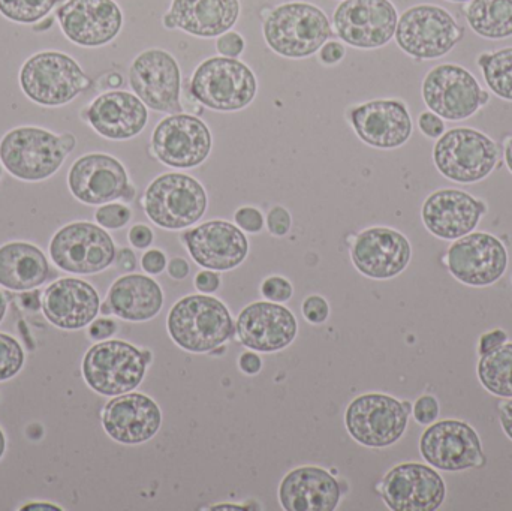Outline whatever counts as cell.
I'll list each match as a JSON object with an SVG mask.
<instances>
[{"label": "cell", "instance_id": "cell-56", "mask_svg": "<svg viewBox=\"0 0 512 511\" xmlns=\"http://www.w3.org/2000/svg\"><path fill=\"white\" fill-rule=\"evenodd\" d=\"M21 302H23L24 308L30 312L38 311L39 308H42V300L39 299V291H27V293L21 296Z\"/></svg>", "mask_w": 512, "mask_h": 511}, {"label": "cell", "instance_id": "cell-1", "mask_svg": "<svg viewBox=\"0 0 512 511\" xmlns=\"http://www.w3.org/2000/svg\"><path fill=\"white\" fill-rule=\"evenodd\" d=\"M262 30L268 47L288 59L312 56L333 36L325 12L306 2L276 6L265 18Z\"/></svg>", "mask_w": 512, "mask_h": 511}, {"label": "cell", "instance_id": "cell-41", "mask_svg": "<svg viewBox=\"0 0 512 511\" xmlns=\"http://www.w3.org/2000/svg\"><path fill=\"white\" fill-rule=\"evenodd\" d=\"M414 416L421 425H430L439 416V402L435 396H421L415 402Z\"/></svg>", "mask_w": 512, "mask_h": 511}, {"label": "cell", "instance_id": "cell-45", "mask_svg": "<svg viewBox=\"0 0 512 511\" xmlns=\"http://www.w3.org/2000/svg\"><path fill=\"white\" fill-rule=\"evenodd\" d=\"M421 132L430 138H439L445 132V123L441 116L433 111H424L418 119Z\"/></svg>", "mask_w": 512, "mask_h": 511}, {"label": "cell", "instance_id": "cell-27", "mask_svg": "<svg viewBox=\"0 0 512 511\" xmlns=\"http://www.w3.org/2000/svg\"><path fill=\"white\" fill-rule=\"evenodd\" d=\"M81 117L108 140H129L146 128L149 111L137 95L114 90L98 96Z\"/></svg>", "mask_w": 512, "mask_h": 511}, {"label": "cell", "instance_id": "cell-40", "mask_svg": "<svg viewBox=\"0 0 512 511\" xmlns=\"http://www.w3.org/2000/svg\"><path fill=\"white\" fill-rule=\"evenodd\" d=\"M303 315L309 323L322 324L327 321L330 315V308H328L327 300L319 296H312L304 300Z\"/></svg>", "mask_w": 512, "mask_h": 511}, {"label": "cell", "instance_id": "cell-25", "mask_svg": "<svg viewBox=\"0 0 512 511\" xmlns=\"http://www.w3.org/2000/svg\"><path fill=\"white\" fill-rule=\"evenodd\" d=\"M352 126L360 140L378 149H397L412 135V119L399 99H375L354 108Z\"/></svg>", "mask_w": 512, "mask_h": 511}, {"label": "cell", "instance_id": "cell-26", "mask_svg": "<svg viewBox=\"0 0 512 511\" xmlns=\"http://www.w3.org/2000/svg\"><path fill=\"white\" fill-rule=\"evenodd\" d=\"M162 414L155 401L143 393H125L105 405L102 425L120 444L146 443L158 434Z\"/></svg>", "mask_w": 512, "mask_h": 511}, {"label": "cell", "instance_id": "cell-61", "mask_svg": "<svg viewBox=\"0 0 512 511\" xmlns=\"http://www.w3.org/2000/svg\"><path fill=\"white\" fill-rule=\"evenodd\" d=\"M101 312L102 314L108 315L113 314V309H111L110 303H104V305L101 306Z\"/></svg>", "mask_w": 512, "mask_h": 511}, {"label": "cell", "instance_id": "cell-14", "mask_svg": "<svg viewBox=\"0 0 512 511\" xmlns=\"http://www.w3.org/2000/svg\"><path fill=\"white\" fill-rule=\"evenodd\" d=\"M337 35L355 48H379L396 35L399 14L390 0H345L333 15Z\"/></svg>", "mask_w": 512, "mask_h": 511}, {"label": "cell", "instance_id": "cell-5", "mask_svg": "<svg viewBox=\"0 0 512 511\" xmlns=\"http://www.w3.org/2000/svg\"><path fill=\"white\" fill-rule=\"evenodd\" d=\"M150 359L149 351H140L128 342H101L87 351L83 377L99 395H125L140 386Z\"/></svg>", "mask_w": 512, "mask_h": 511}, {"label": "cell", "instance_id": "cell-11", "mask_svg": "<svg viewBox=\"0 0 512 511\" xmlns=\"http://www.w3.org/2000/svg\"><path fill=\"white\" fill-rule=\"evenodd\" d=\"M116 254L110 234L90 222H74L60 228L50 243L53 263L75 275H93L108 269Z\"/></svg>", "mask_w": 512, "mask_h": 511}, {"label": "cell", "instance_id": "cell-19", "mask_svg": "<svg viewBox=\"0 0 512 511\" xmlns=\"http://www.w3.org/2000/svg\"><path fill=\"white\" fill-rule=\"evenodd\" d=\"M62 32L81 47H102L119 35L123 12L114 0H66L57 8Z\"/></svg>", "mask_w": 512, "mask_h": 511}, {"label": "cell", "instance_id": "cell-10", "mask_svg": "<svg viewBox=\"0 0 512 511\" xmlns=\"http://www.w3.org/2000/svg\"><path fill=\"white\" fill-rule=\"evenodd\" d=\"M411 405L393 396L369 393L358 396L345 414L346 429L357 443L366 447L393 446L405 434Z\"/></svg>", "mask_w": 512, "mask_h": 511}, {"label": "cell", "instance_id": "cell-6", "mask_svg": "<svg viewBox=\"0 0 512 511\" xmlns=\"http://www.w3.org/2000/svg\"><path fill=\"white\" fill-rule=\"evenodd\" d=\"M258 89L252 69L231 57H210L195 69L191 80L194 98L215 111H239L254 101Z\"/></svg>", "mask_w": 512, "mask_h": 511}, {"label": "cell", "instance_id": "cell-42", "mask_svg": "<svg viewBox=\"0 0 512 511\" xmlns=\"http://www.w3.org/2000/svg\"><path fill=\"white\" fill-rule=\"evenodd\" d=\"M216 48L219 53L224 57H231L236 59L245 50V39L240 33L227 32L224 35L219 36L218 42H216Z\"/></svg>", "mask_w": 512, "mask_h": 511}, {"label": "cell", "instance_id": "cell-48", "mask_svg": "<svg viewBox=\"0 0 512 511\" xmlns=\"http://www.w3.org/2000/svg\"><path fill=\"white\" fill-rule=\"evenodd\" d=\"M129 242L138 249L149 248L153 242V231L146 225H135L129 231Z\"/></svg>", "mask_w": 512, "mask_h": 511}, {"label": "cell", "instance_id": "cell-57", "mask_svg": "<svg viewBox=\"0 0 512 511\" xmlns=\"http://www.w3.org/2000/svg\"><path fill=\"white\" fill-rule=\"evenodd\" d=\"M21 510L30 511V510H42V511H60V507L53 506V504H45V503H33L27 504V506L21 507Z\"/></svg>", "mask_w": 512, "mask_h": 511}, {"label": "cell", "instance_id": "cell-28", "mask_svg": "<svg viewBox=\"0 0 512 511\" xmlns=\"http://www.w3.org/2000/svg\"><path fill=\"white\" fill-rule=\"evenodd\" d=\"M101 300L92 285L81 279L63 278L51 284L42 297V311L53 326L78 330L92 323Z\"/></svg>", "mask_w": 512, "mask_h": 511}, {"label": "cell", "instance_id": "cell-52", "mask_svg": "<svg viewBox=\"0 0 512 511\" xmlns=\"http://www.w3.org/2000/svg\"><path fill=\"white\" fill-rule=\"evenodd\" d=\"M116 264L117 269L122 270V272H134L135 267H137V258H135L131 249H120L119 254H116Z\"/></svg>", "mask_w": 512, "mask_h": 511}, {"label": "cell", "instance_id": "cell-17", "mask_svg": "<svg viewBox=\"0 0 512 511\" xmlns=\"http://www.w3.org/2000/svg\"><path fill=\"white\" fill-rule=\"evenodd\" d=\"M420 452L427 464L450 473L484 464L480 437L460 420H442L430 426L421 437Z\"/></svg>", "mask_w": 512, "mask_h": 511}, {"label": "cell", "instance_id": "cell-43", "mask_svg": "<svg viewBox=\"0 0 512 511\" xmlns=\"http://www.w3.org/2000/svg\"><path fill=\"white\" fill-rule=\"evenodd\" d=\"M268 231L274 236H285L291 230V215L283 207L276 206L268 212L267 216Z\"/></svg>", "mask_w": 512, "mask_h": 511}, {"label": "cell", "instance_id": "cell-20", "mask_svg": "<svg viewBox=\"0 0 512 511\" xmlns=\"http://www.w3.org/2000/svg\"><path fill=\"white\" fill-rule=\"evenodd\" d=\"M381 495L394 511H435L444 504L447 488L433 468L402 464L384 477Z\"/></svg>", "mask_w": 512, "mask_h": 511}, {"label": "cell", "instance_id": "cell-21", "mask_svg": "<svg viewBox=\"0 0 512 511\" xmlns=\"http://www.w3.org/2000/svg\"><path fill=\"white\" fill-rule=\"evenodd\" d=\"M191 257L209 270L234 269L248 257L245 233L227 221H210L186 231L183 236Z\"/></svg>", "mask_w": 512, "mask_h": 511}, {"label": "cell", "instance_id": "cell-13", "mask_svg": "<svg viewBox=\"0 0 512 511\" xmlns=\"http://www.w3.org/2000/svg\"><path fill=\"white\" fill-rule=\"evenodd\" d=\"M129 83L135 95L152 110L182 113V75L179 63L168 51L152 48L138 54L129 69Z\"/></svg>", "mask_w": 512, "mask_h": 511}, {"label": "cell", "instance_id": "cell-33", "mask_svg": "<svg viewBox=\"0 0 512 511\" xmlns=\"http://www.w3.org/2000/svg\"><path fill=\"white\" fill-rule=\"evenodd\" d=\"M466 20L477 35L486 39L512 36V0H471Z\"/></svg>", "mask_w": 512, "mask_h": 511}, {"label": "cell", "instance_id": "cell-15", "mask_svg": "<svg viewBox=\"0 0 512 511\" xmlns=\"http://www.w3.org/2000/svg\"><path fill=\"white\" fill-rule=\"evenodd\" d=\"M152 149L168 167H198L212 152V132L198 117L171 114L153 131Z\"/></svg>", "mask_w": 512, "mask_h": 511}, {"label": "cell", "instance_id": "cell-59", "mask_svg": "<svg viewBox=\"0 0 512 511\" xmlns=\"http://www.w3.org/2000/svg\"><path fill=\"white\" fill-rule=\"evenodd\" d=\"M6 308H8V302H6L5 296L0 293V323H2L3 317H5Z\"/></svg>", "mask_w": 512, "mask_h": 511}, {"label": "cell", "instance_id": "cell-37", "mask_svg": "<svg viewBox=\"0 0 512 511\" xmlns=\"http://www.w3.org/2000/svg\"><path fill=\"white\" fill-rule=\"evenodd\" d=\"M23 365L24 353L21 345L11 336L0 333V381L15 377Z\"/></svg>", "mask_w": 512, "mask_h": 511}, {"label": "cell", "instance_id": "cell-22", "mask_svg": "<svg viewBox=\"0 0 512 511\" xmlns=\"http://www.w3.org/2000/svg\"><path fill=\"white\" fill-rule=\"evenodd\" d=\"M486 212L484 201L457 189H441L424 201L421 216L433 236L457 240L472 233Z\"/></svg>", "mask_w": 512, "mask_h": 511}, {"label": "cell", "instance_id": "cell-7", "mask_svg": "<svg viewBox=\"0 0 512 511\" xmlns=\"http://www.w3.org/2000/svg\"><path fill=\"white\" fill-rule=\"evenodd\" d=\"M436 168L457 183H477L486 179L499 159L492 138L472 128H454L439 137L433 149Z\"/></svg>", "mask_w": 512, "mask_h": 511}, {"label": "cell", "instance_id": "cell-29", "mask_svg": "<svg viewBox=\"0 0 512 511\" xmlns=\"http://www.w3.org/2000/svg\"><path fill=\"white\" fill-rule=\"evenodd\" d=\"M239 17V0H173L162 23L167 29L216 38L230 32Z\"/></svg>", "mask_w": 512, "mask_h": 511}, {"label": "cell", "instance_id": "cell-4", "mask_svg": "<svg viewBox=\"0 0 512 511\" xmlns=\"http://www.w3.org/2000/svg\"><path fill=\"white\" fill-rule=\"evenodd\" d=\"M69 153L62 135L35 126L12 129L0 140L3 167L26 182H41L53 176Z\"/></svg>", "mask_w": 512, "mask_h": 511}, {"label": "cell", "instance_id": "cell-54", "mask_svg": "<svg viewBox=\"0 0 512 511\" xmlns=\"http://www.w3.org/2000/svg\"><path fill=\"white\" fill-rule=\"evenodd\" d=\"M168 273L174 279H185L189 275L188 261L183 260V258H173L168 264Z\"/></svg>", "mask_w": 512, "mask_h": 511}, {"label": "cell", "instance_id": "cell-8", "mask_svg": "<svg viewBox=\"0 0 512 511\" xmlns=\"http://www.w3.org/2000/svg\"><path fill=\"white\" fill-rule=\"evenodd\" d=\"M465 30L447 9L417 5L400 15L396 42L406 54L418 60L439 59L463 39Z\"/></svg>", "mask_w": 512, "mask_h": 511}, {"label": "cell", "instance_id": "cell-32", "mask_svg": "<svg viewBox=\"0 0 512 511\" xmlns=\"http://www.w3.org/2000/svg\"><path fill=\"white\" fill-rule=\"evenodd\" d=\"M50 278V264L38 246L11 242L0 246V285L14 291L35 290Z\"/></svg>", "mask_w": 512, "mask_h": 511}, {"label": "cell", "instance_id": "cell-9", "mask_svg": "<svg viewBox=\"0 0 512 511\" xmlns=\"http://www.w3.org/2000/svg\"><path fill=\"white\" fill-rule=\"evenodd\" d=\"M144 209L158 227L182 230L200 221L206 213V189L186 174H164L147 188Z\"/></svg>", "mask_w": 512, "mask_h": 511}, {"label": "cell", "instance_id": "cell-46", "mask_svg": "<svg viewBox=\"0 0 512 511\" xmlns=\"http://www.w3.org/2000/svg\"><path fill=\"white\" fill-rule=\"evenodd\" d=\"M141 264H143V269L150 273V275H158L167 267V258H165L164 252L153 249V251L146 252L143 255Z\"/></svg>", "mask_w": 512, "mask_h": 511}, {"label": "cell", "instance_id": "cell-55", "mask_svg": "<svg viewBox=\"0 0 512 511\" xmlns=\"http://www.w3.org/2000/svg\"><path fill=\"white\" fill-rule=\"evenodd\" d=\"M499 419H501V425L502 428H504L505 434H507L508 438L512 441V399L501 405Z\"/></svg>", "mask_w": 512, "mask_h": 511}, {"label": "cell", "instance_id": "cell-62", "mask_svg": "<svg viewBox=\"0 0 512 511\" xmlns=\"http://www.w3.org/2000/svg\"><path fill=\"white\" fill-rule=\"evenodd\" d=\"M450 2H471V0H450Z\"/></svg>", "mask_w": 512, "mask_h": 511}, {"label": "cell", "instance_id": "cell-18", "mask_svg": "<svg viewBox=\"0 0 512 511\" xmlns=\"http://www.w3.org/2000/svg\"><path fill=\"white\" fill-rule=\"evenodd\" d=\"M72 195L84 204H107L132 200L134 188L122 162L104 153H89L72 164L68 174Z\"/></svg>", "mask_w": 512, "mask_h": 511}, {"label": "cell", "instance_id": "cell-39", "mask_svg": "<svg viewBox=\"0 0 512 511\" xmlns=\"http://www.w3.org/2000/svg\"><path fill=\"white\" fill-rule=\"evenodd\" d=\"M261 291L265 299L273 300V302H288L292 297V285L280 276L265 279Z\"/></svg>", "mask_w": 512, "mask_h": 511}, {"label": "cell", "instance_id": "cell-50", "mask_svg": "<svg viewBox=\"0 0 512 511\" xmlns=\"http://www.w3.org/2000/svg\"><path fill=\"white\" fill-rule=\"evenodd\" d=\"M195 285L201 293H215L219 287H221V278L216 275L215 272L210 270H204V272L198 273L197 279H195Z\"/></svg>", "mask_w": 512, "mask_h": 511}, {"label": "cell", "instance_id": "cell-49", "mask_svg": "<svg viewBox=\"0 0 512 511\" xmlns=\"http://www.w3.org/2000/svg\"><path fill=\"white\" fill-rule=\"evenodd\" d=\"M117 326L114 321L105 320H96L95 323L90 326L89 335L90 338L95 339V341H104V339L110 338L116 333Z\"/></svg>", "mask_w": 512, "mask_h": 511}, {"label": "cell", "instance_id": "cell-47", "mask_svg": "<svg viewBox=\"0 0 512 511\" xmlns=\"http://www.w3.org/2000/svg\"><path fill=\"white\" fill-rule=\"evenodd\" d=\"M345 53V47L340 42L330 41L322 45L319 57H321L322 62L334 65L345 57Z\"/></svg>", "mask_w": 512, "mask_h": 511}, {"label": "cell", "instance_id": "cell-30", "mask_svg": "<svg viewBox=\"0 0 512 511\" xmlns=\"http://www.w3.org/2000/svg\"><path fill=\"white\" fill-rule=\"evenodd\" d=\"M340 497L339 482L318 467L297 468L280 483L279 500L286 511H333Z\"/></svg>", "mask_w": 512, "mask_h": 511}, {"label": "cell", "instance_id": "cell-53", "mask_svg": "<svg viewBox=\"0 0 512 511\" xmlns=\"http://www.w3.org/2000/svg\"><path fill=\"white\" fill-rule=\"evenodd\" d=\"M240 368L249 375L258 374L262 368L261 359L255 353H245L240 357Z\"/></svg>", "mask_w": 512, "mask_h": 511}, {"label": "cell", "instance_id": "cell-36", "mask_svg": "<svg viewBox=\"0 0 512 511\" xmlns=\"http://www.w3.org/2000/svg\"><path fill=\"white\" fill-rule=\"evenodd\" d=\"M63 0H0V14L14 23L35 24Z\"/></svg>", "mask_w": 512, "mask_h": 511}, {"label": "cell", "instance_id": "cell-23", "mask_svg": "<svg viewBox=\"0 0 512 511\" xmlns=\"http://www.w3.org/2000/svg\"><path fill=\"white\" fill-rule=\"evenodd\" d=\"M409 240L399 231L375 227L363 231L352 246V261L363 275L390 279L400 275L411 261Z\"/></svg>", "mask_w": 512, "mask_h": 511}, {"label": "cell", "instance_id": "cell-58", "mask_svg": "<svg viewBox=\"0 0 512 511\" xmlns=\"http://www.w3.org/2000/svg\"><path fill=\"white\" fill-rule=\"evenodd\" d=\"M505 162H507L508 168L512 173V135L508 138L507 144H505Z\"/></svg>", "mask_w": 512, "mask_h": 511}, {"label": "cell", "instance_id": "cell-16", "mask_svg": "<svg viewBox=\"0 0 512 511\" xmlns=\"http://www.w3.org/2000/svg\"><path fill=\"white\" fill-rule=\"evenodd\" d=\"M447 264L457 281L471 287H487L507 272L508 252L492 234L469 233L450 246Z\"/></svg>", "mask_w": 512, "mask_h": 511}, {"label": "cell", "instance_id": "cell-38", "mask_svg": "<svg viewBox=\"0 0 512 511\" xmlns=\"http://www.w3.org/2000/svg\"><path fill=\"white\" fill-rule=\"evenodd\" d=\"M96 222L108 230H119L131 221V210L123 204H105L96 210Z\"/></svg>", "mask_w": 512, "mask_h": 511}, {"label": "cell", "instance_id": "cell-12", "mask_svg": "<svg viewBox=\"0 0 512 511\" xmlns=\"http://www.w3.org/2000/svg\"><path fill=\"white\" fill-rule=\"evenodd\" d=\"M423 99L430 111L447 120H465L489 102L468 69L454 63L436 66L423 81Z\"/></svg>", "mask_w": 512, "mask_h": 511}, {"label": "cell", "instance_id": "cell-2", "mask_svg": "<svg viewBox=\"0 0 512 511\" xmlns=\"http://www.w3.org/2000/svg\"><path fill=\"white\" fill-rule=\"evenodd\" d=\"M173 341L191 353H209L234 335V321L221 300L210 296H188L179 300L168 315Z\"/></svg>", "mask_w": 512, "mask_h": 511}, {"label": "cell", "instance_id": "cell-34", "mask_svg": "<svg viewBox=\"0 0 512 511\" xmlns=\"http://www.w3.org/2000/svg\"><path fill=\"white\" fill-rule=\"evenodd\" d=\"M478 378L493 395L512 398V344L483 354L478 363Z\"/></svg>", "mask_w": 512, "mask_h": 511}, {"label": "cell", "instance_id": "cell-51", "mask_svg": "<svg viewBox=\"0 0 512 511\" xmlns=\"http://www.w3.org/2000/svg\"><path fill=\"white\" fill-rule=\"evenodd\" d=\"M508 335L504 330H495L492 333H486L483 335L480 341V354L489 353V351L495 350V348L501 347V345L507 344Z\"/></svg>", "mask_w": 512, "mask_h": 511}, {"label": "cell", "instance_id": "cell-24", "mask_svg": "<svg viewBox=\"0 0 512 511\" xmlns=\"http://www.w3.org/2000/svg\"><path fill=\"white\" fill-rule=\"evenodd\" d=\"M240 342L259 353H276L292 344L297 320L285 306L256 302L243 309L236 324Z\"/></svg>", "mask_w": 512, "mask_h": 511}, {"label": "cell", "instance_id": "cell-44", "mask_svg": "<svg viewBox=\"0 0 512 511\" xmlns=\"http://www.w3.org/2000/svg\"><path fill=\"white\" fill-rule=\"evenodd\" d=\"M236 222L240 228L248 233H259L264 227V218L261 212L254 207H242L236 212Z\"/></svg>", "mask_w": 512, "mask_h": 511}, {"label": "cell", "instance_id": "cell-60", "mask_svg": "<svg viewBox=\"0 0 512 511\" xmlns=\"http://www.w3.org/2000/svg\"><path fill=\"white\" fill-rule=\"evenodd\" d=\"M6 449L5 435H3L2 429H0V459H2L3 453Z\"/></svg>", "mask_w": 512, "mask_h": 511}, {"label": "cell", "instance_id": "cell-31", "mask_svg": "<svg viewBox=\"0 0 512 511\" xmlns=\"http://www.w3.org/2000/svg\"><path fill=\"white\" fill-rule=\"evenodd\" d=\"M113 314L122 320L147 321L155 318L164 305V294L158 282L149 276H122L108 293Z\"/></svg>", "mask_w": 512, "mask_h": 511}, {"label": "cell", "instance_id": "cell-35", "mask_svg": "<svg viewBox=\"0 0 512 511\" xmlns=\"http://www.w3.org/2000/svg\"><path fill=\"white\" fill-rule=\"evenodd\" d=\"M484 80L495 95L512 102V47L480 57Z\"/></svg>", "mask_w": 512, "mask_h": 511}, {"label": "cell", "instance_id": "cell-3", "mask_svg": "<svg viewBox=\"0 0 512 511\" xmlns=\"http://www.w3.org/2000/svg\"><path fill=\"white\" fill-rule=\"evenodd\" d=\"M90 78L77 60L60 51H41L20 69V86L30 101L44 107H60L89 89Z\"/></svg>", "mask_w": 512, "mask_h": 511}]
</instances>
